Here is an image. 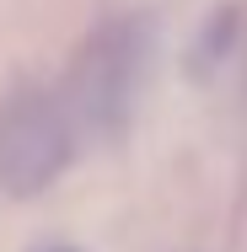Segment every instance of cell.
<instances>
[{"label":"cell","instance_id":"obj_1","mask_svg":"<svg viewBox=\"0 0 247 252\" xmlns=\"http://www.w3.org/2000/svg\"><path fill=\"white\" fill-rule=\"evenodd\" d=\"M75 156V118L70 102L49 86H16L0 102V193L38 199L65 177Z\"/></svg>","mask_w":247,"mask_h":252},{"label":"cell","instance_id":"obj_2","mask_svg":"<svg viewBox=\"0 0 247 252\" xmlns=\"http://www.w3.org/2000/svg\"><path fill=\"white\" fill-rule=\"evenodd\" d=\"M140 54H145V27L140 22H107L97 38L81 49L75 64V97L70 118H81L92 134H118L129 118V102L140 86Z\"/></svg>","mask_w":247,"mask_h":252}]
</instances>
